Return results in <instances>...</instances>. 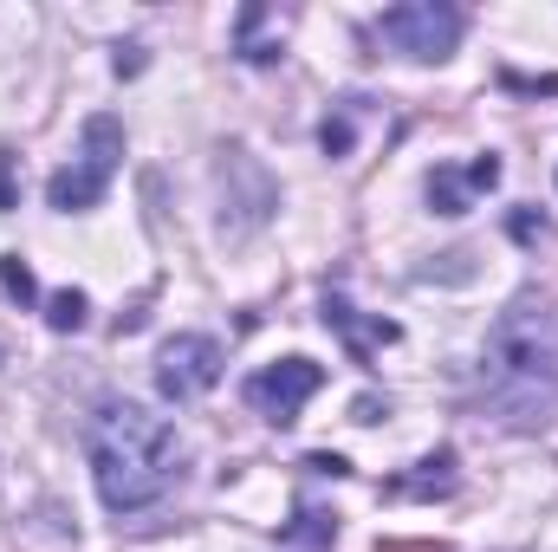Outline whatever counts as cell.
Wrapping results in <instances>:
<instances>
[{
  "label": "cell",
  "mask_w": 558,
  "mask_h": 552,
  "mask_svg": "<svg viewBox=\"0 0 558 552\" xmlns=\"http://www.w3.org/2000/svg\"><path fill=\"white\" fill-rule=\"evenodd\" d=\"M481 410L507 429H546L558 416V312L513 299L481 351Z\"/></svg>",
  "instance_id": "obj_1"
},
{
  "label": "cell",
  "mask_w": 558,
  "mask_h": 552,
  "mask_svg": "<svg viewBox=\"0 0 558 552\" xmlns=\"http://www.w3.org/2000/svg\"><path fill=\"white\" fill-rule=\"evenodd\" d=\"M85 461H92L98 501L111 514H143L175 488L182 435L169 416L143 410V404H98L92 429H85Z\"/></svg>",
  "instance_id": "obj_2"
},
{
  "label": "cell",
  "mask_w": 558,
  "mask_h": 552,
  "mask_svg": "<svg viewBox=\"0 0 558 552\" xmlns=\"http://www.w3.org/2000/svg\"><path fill=\"white\" fill-rule=\"evenodd\" d=\"M118 163H124V124H118L111 111L85 118V131H78V156H72L65 169H52L46 202H52L59 215L98 208V202H105V189H111V176H118Z\"/></svg>",
  "instance_id": "obj_3"
},
{
  "label": "cell",
  "mask_w": 558,
  "mask_h": 552,
  "mask_svg": "<svg viewBox=\"0 0 558 552\" xmlns=\"http://www.w3.org/2000/svg\"><path fill=\"white\" fill-rule=\"evenodd\" d=\"M371 33H377L384 46H397L403 59L435 65V59H448V52L461 46L468 13H461V7H448V0H403V7H384Z\"/></svg>",
  "instance_id": "obj_4"
},
{
  "label": "cell",
  "mask_w": 558,
  "mask_h": 552,
  "mask_svg": "<svg viewBox=\"0 0 558 552\" xmlns=\"http://www.w3.org/2000/svg\"><path fill=\"white\" fill-rule=\"evenodd\" d=\"M221 364L228 358H221V345L208 332H175L162 345V358H156V391L169 404H195V397H208L221 384Z\"/></svg>",
  "instance_id": "obj_5"
},
{
  "label": "cell",
  "mask_w": 558,
  "mask_h": 552,
  "mask_svg": "<svg viewBox=\"0 0 558 552\" xmlns=\"http://www.w3.org/2000/svg\"><path fill=\"white\" fill-rule=\"evenodd\" d=\"M318 384H325V364H312V358H279L267 371H254L247 384H241V397H247V410H260L267 422H299L305 410V397H318Z\"/></svg>",
  "instance_id": "obj_6"
},
{
  "label": "cell",
  "mask_w": 558,
  "mask_h": 552,
  "mask_svg": "<svg viewBox=\"0 0 558 552\" xmlns=\"http://www.w3.org/2000/svg\"><path fill=\"white\" fill-rule=\"evenodd\" d=\"M325 325L344 338L351 364H371L377 345H397V325H390V319H357V305H351L344 292H325Z\"/></svg>",
  "instance_id": "obj_7"
},
{
  "label": "cell",
  "mask_w": 558,
  "mask_h": 552,
  "mask_svg": "<svg viewBox=\"0 0 558 552\" xmlns=\"http://www.w3.org/2000/svg\"><path fill=\"white\" fill-rule=\"evenodd\" d=\"M454 481H461L454 448H435V455H422L416 461V475L384 481V494H390V501H435V494H454Z\"/></svg>",
  "instance_id": "obj_8"
},
{
  "label": "cell",
  "mask_w": 558,
  "mask_h": 552,
  "mask_svg": "<svg viewBox=\"0 0 558 552\" xmlns=\"http://www.w3.org/2000/svg\"><path fill=\"white\" fill-rule=\"evenodd\" d=\"M428 208H435V215H468V208H474V182H468V169L435 163V169H428Z\"/></svg>",
  "instance_id": "obj_9"
},
{
  "label": "cell",
  "mask_w": 558,
  "mask_h": 552,
  "mask_svg": "<svg viewBox=\"0 0 558 552\" xmlns=\"http://www.w3.org/2000/svg\"><path fill=\"white\" fill-rule=\"evenodd\" d=\"M357 111H364V98H344L325 124H318V143H325V156H351V143H357Z\"/></svg>",
  "instance_id": "obj_10"
},
{
  "label": "cell",
  "mask_w": 558,
  "mask_h": 552,
  "mask_svg": "<svg viewBox=\"0 0 558 552\" xmlns=\"http://www.w3.org/2000/svg\"><path fill=\"white\" fill-rule=\"evenodd\" d=\"M85 312H92V305H85V292H78V286H65V292H52V299H46V325H52V332H78V325H85Z\"/></svg>",
  "instance_id": "obj_11"
},
{
  "label": "cell",
  "mask_w": 558,
  "mask_h": 552,
  "mask_svg": "<svg viewBox=\"0 0 558 552\" xmlns=\"http://www.w3.org/2000/svg\"><path fill=\"white\" fill-rule=\"evenodd\" d=\"M286 540H312V547H331V540H338V514L299 507V520H286Z\"/></svg>",
  "instance_id": "obj_12"
},
{
  "label": "cell",
  "mask_w": 558,
  "mask_h": 552,
  "mask_svg": "<svg viewBox=\"0 0 558 552\" xmlns=\"http://www.w3.org/2000/svg\"><path fill=\"white\" fill-rule=\"evenodd\" d=\"M0 286H7V299H13V305H33V299H39L33 267H26L20 254H0Z\"/></svg>",
  "instance_id": "obj_13"
},
{
  "label": "cell",
  "mask_w": 558,
  "mask_h": 552,
  "mask_svg": "<svg viewBox=\"0 0 558 552\" xmlns=\"http://www.w3.org/2000/svg\"><path fill=\"white\" fill-rule=\"evenodd\" d=\"M513 241H546V215L520 208V215H513Z\"/></svg>",
  "instance_id": "obj_14"
},
{
  "label": "cell",
  "mask_w": 558,
  "mask_h": 552,
  "mask_svg": "<svg viewBox=\"0 0 558 552\" xmlns=\"http://www.w3.org/2000/svg\"><path fill=\"white\" fill-rule=\"evenodd\" d=\"M305 468H312V475H351L344 455H305Z\"/></svg>",
  "instance_id": "obj_15"
},
{
  "label": "cell",
  "mask_w": 558,
  "mask_h": 552,
  "mask_svg": "<svg viewBox=\"0 0 558 552\" xmlns=\"http://www.w3.org/2000/svg\"><path fill=\"white\" fill-rule=\"evenodd\" d=\"M20 202V182H13V163L0 156V208H13Z\"/></svg>",
  "instance_id": "obj_16"
},
{
  "label": "cell",
  "mask_w": 558,
  "mask_h": 552,
  "mask_svg": "<svg viewBox=\"0 0 558 552\" xmlns=\"http://www.w3.org/2000/svg\"><path fill=\"white\" fill-rule=\"evenodd\" d=\"M507 92H558V79H520V72H507Z\"/></svg>",
  "instance_id": "obj_17"
},
{
  "label": "cell",
  "mask_w": 558,
  "mask_h": 552,
  "mask_svg": "<svg viewBox=\"0 0 558 552\" xmlns=\"http://www.w3.org/2000/svg\"><path fill=\"white\" fill-rule=\"evenodd\" d=\"M118 72H143V46H124L118 52Z\"/></svg>",
  "instance_id": "obj_18"
},
{
  "label": "cell",
  "mask_w": 558,
  "mask_h": 552,
  "mask_svg": "<svg viewBox=\"0 0 558 552\" xmlns=\"http://www.w3.org/2000/svg\"><path fill=\"white\" fill-rule=\"evenodd\" d=\"M377 416H384V404H377V397H364V404L351 410V422H377Z\"/></svg>",
  "instance_id": "obj_19"
}]
</instances>
